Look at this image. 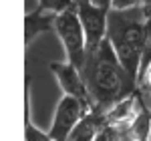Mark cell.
Instances as JSON below:
<instances>
[{
  "instance_id": "6da1fadb",
  "label": "cell",
  "mask_w": 151,
  "mask_h": 141,
  "mask_svg": "<svg viewBox=\"0 0 151 141\" xmlns=\"http://www.w3.org/2000/svg\"><path fill=\"white\" fill-rule=\"evenodd\" d=\"M81 73L93 99V109L103 113L115 103L139 91L137 79L129 75L107 38L99 45L97 50L87 55Z\"/></svg>"
},
{
  "instance_id": "7a4b0ae2",
  "label": "cell",
  "mask_w": 151,
  "mask_h": 141,
  "mask_svg": "<svg viewBox=\"0 0 151 141\" xmlns=\"http://www.w3.org/2000/svg\"><path fill=\"white\" fill-rule=\"evenodd\" d=\"M145 22H147V12L143 4L109 10L107 40L115 48L117 57L129 70V75L137 79V83H139V69L143 59V45H145Z\"/></svg>"
},
{
  "instance_id": "3957f363",
  "label": "cell",
  "mask_w": 151,
  "mask_h": 141,
  "mask_svg": "<svg viewBox=\"0 0 151 141\" xmlns=\"http://www.w3.org/2000/svg\"><path fill=\"white\" fill-rule=\"evenodd\" d=\"M55 32L63 42L67 60L83 69V65L87 60V36H85V28H83L77 8L58 12L55 18Z\"/></svg>"
},
{
  "instance_id": "277c9868",
  "label": "cell",
  "mask_w": 151,
  "mask_h": 141,
  "mask_svg": "<svg viewBox=\"0 0 151 141\" xmlns=\"http://www.w3.org/2000/svg\"><path fill=\"white\" fill-rule=\"evenodd\" d=\"M89 111H93L91 105L83 103L77 97L63 95L55 109V117H52V125H50L48 133L52 135L55 141H69L73 131L77 129V125L85 119Z\"/></svg>"
},
{
  "instance_id": "5b68a950",
  "label": "cell",
  "mask_w": 151,
  "mask_h": 141,
  "mask_svg": "<svg viewBox=\"0 0 151 141\" xmlns=\"http://www.w3.org/2000/svg\"><path fill=\"white\" fill-rule=\"evenodd\" d=\"M109 10L95 4L93 0H81L77 4V12L85 28L87 36V55L99 48V45L107 38V26H109Z\"/></svg>"
},
{
  "instance_id": "8992f818",
  "label": "cell",
  "mask_w": 151,
  "mask_h": 141,
  "mask_svg": "<svg viewBox=\"0 0 151 141\" xmlns=\"http://www.w3.org/2000/svg\"><path fill=\"white\" fill-rule=\"evenodd\" d=\"M50 70H52V75H55L63 95L77 97V99H81L83 103L93 107L91 93L87 89V83L83 79V73L79 67H75L70 60H67V63H50Z\"/></svg>"
},
{
  "instance_id": "52a82bcc",
  "label": "cell",
  "mask_w": 151,
  "mask_h": 141,
  "mask_svg": "<svg viewBox=\"0 0 151 141\" xmlns=\"http://www.w3.org/2000/svg\"><path fill=\"white\" fill-rule=\"evenodd\" d=\"M55 18H57L55 12H47L38 6L35 10L26 12L24 14V42L30 45L38 35L55 30Z\"/></svg>"
},
{
  "instance_id": "ba28073f",
  "label": "cell",
  "mask_w": 151,
  "mask_h": 141,
  "mask_svg": "<svg viewBox=\"0 0 151 141\" xmlns=\"http://www.w3.org/2000/svg\"><path fill=\"white\" fill-rule=\"evenodd\" d=\"M38 8H42V10L47 12H65L69 10V8H77V0H38V4H36Z\"/></svg>"
},
{
  "instance_id": "9c48e42d",
  "label": "cell",
  "mask_w": 151,
  "mask_h": 141,
  "mask_svg": "<svg viewBox=\"0 0 151 141\" xmlns=\"http://www.w3.org/2000/svg\"><path fill=\"white\" fill-rule=\"evenodd\" d=\"M24 141H55V139L50 133H45L42 129H38L28 119V121H24Z\"/></svg>"
},
{
  "instance_id": "30bf717a",
  "label": "cell",
  "mask_w": 151,
  "mask_h": 141,
  "mask_svg": "<svg viewBox=\"0 0 151 141\" xmlns=\"http://www.w3.org/2000/svg\"><path fill=\"white\" fill-rule=\"evenodd\" d=\"M143 0H113L111 8H131V6H139Z\"/></svg>"
},
{
  "instance_id": "8fae6325",
  "label": "cell",
  "mask_w": 151,
  "mask_h": 141,
  "mask_svg": "<svg viewBox=\"0 0 151 141\" xmlns=\"http://www.w3.org/2000/svg\"><path fill=\"white\" fill-rule=\"evenodd\" d=\"M141 89V87H139ZM141 93H143V99H145V103L149 105V109H151V89H141Z\"/></svg>"
},
{
  "instance_id": "7c38bea8",
  "label": "cell",
  "mask_w": 151,
  "mask_h": 141,
  "mask_svg": "<svg viewBox=\"0 0 151 141\" xmlns=\"http://www.w3.org/2000/svg\"><path fill=\"white\" fill-rule=\"evenodd\" d=\"M93 2L99 6H105V8H111V4H113V0H93Z\"/></svg>"
},
{
  "instance_id": "4fadbf2b",
  "label": "cell",
  "mask_w": 151,
  "mask_h": 141,
  "mask_svg": "<svg viewBox=\"0 0 151 141\" xmlns=\"http://www.w3.org/2000/svg\"><path fill=\"white\" fill-rule=\"evenodd\" d=\"M143 8H145V12H147V16L151 14V0H143Z\"/></svg>"
},
{
  "instance_id": "5bb4252c",
  "label": "cell",
  "mask_w": 151,
  "mask_h": 141,
  "mask_svg": "<svg viewBox=\"0 0 151 141\" xmlns=\"http://www.w3.org/2000/svg\"><path fill=\"white\" fill-rule=\"evenodd\" d=\"M147 18H151V14H149V16H147Z\"/></svg>"
},
{
  "instance_id": "9a60e30c",
  "label": "cell",
  "mask_w": 151,
  "mask_h": 141,
  "mask_svg": "<svg viewBox=\"0 0 151 141\" xmlns=\"http://www.w3.org/2000/svg\"><path fill=\"white\" fill-rule=\"evenodd\" d=\"M149 141H151V137H149Z\"/></svg>"
}]
</instances>
